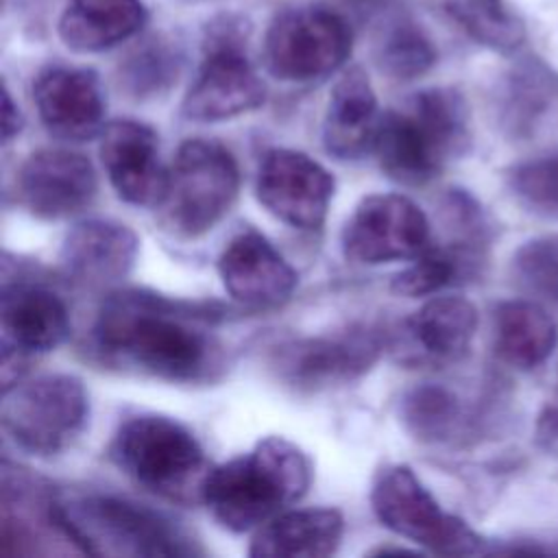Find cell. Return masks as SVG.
Wrapping results in <instances>:
<instances>
[{"instance_id": "cell-5", "label": "cell", "mask_w": 558, "mask_h": 558, "mask_svg": "<svg viewBox=\"0 0 558 558\" xmlns=\"http://www.w3.org/2000/svg\"><path fill=\"white\" fill-rule=\"evenodd\" d=\"M109 458L135 484L177 504L201 499L209 471L198 438L163 414H135L120 423Z\"/></svg>"}, {"instance_id": "cell-25", "label": "cell", "mask_w": 558, "mask_h": 558, "mask_svg": "<svg viewBox=\"0 0 558 558\" xmlns=\"http://www.w3.org/2000/svg\"><path fill=\"white\" fill-rule=\"evenodd\" d=\"M399 418L416 440L445 442L462 423V403L445 386L421 384L401 397Z\"/></svg>"}, {"instance_id": "cell-30", "label": "cell", "mask_w": 558, "mask_h": 558, "mask_svg": "<svg viewBox=\"0 0 558 558\" xmlns=\"http://www.w3.org/2000/svg\"><path fill=\"white\" fill-rule=\"evenodd\" d=\"M512 275L527 292L558 303V235L534 238L519 246Z\"/></svg>"}, {"instance_id": "cell-3", "label": "cell", "mask_w": 558, "mask_h": 558, "mask_svg": "<svg viewBox=\"0 0 558 558\" xmlns=\"http://www.w3.org/2000/svg\"><path fill=\"white\" fill-rule=\"evenodd\" d=\"M469 146L466 109L451 89H423L381 116L375 155L401 185H425Z\"/></svg>"}, {"instance_id": "cell-22", "label": "cell", "mask_w": 558, "mask_h": 558, "mask_svg": "<svg viewBox=\"0 0 558 558\" xmlns=\"http://www.w3.org/2000/svg\"><path fill=\"white\" fill-rule=\"evenodd\" d=\"M344 534V517L336 508L283 510L255 530L253 558H325L336 554Z\"/></svg>"}, {"instance_id": "cell-2", "label": "cell", "mask_w": 558, "mask_h": 558, "mask_svg": "<svg viewBox=\"0 0 558 558\" xmlns=\"http://www.w3.org/2000/svg\"><path fill=\"white\" fill-rule=\"evenodd\" d=\"M307 453L283 436H266L205 475L201 501L231 532H251L296 504L312 486Z\"/></svg>"}, {"instance_id": "cell-32", "label": "cell", "mask_w": 558, "mask_h": 558, "mask_svg": "<svg viewBox=\"0 0 558 558\" xmlns=\"http://www.w3.org/2000/svg\"><path fill=\"white\" fill-rule=\"evenodd\" d=\"M538 434L545 438H558V388L538 418Z\"/></svg>"}, {"instance_id": "cell-11", "label": "cell", "mask_w": 558, "mask_h": 558, "mask_svg": "<svg viewBox=\"0 0 558 558\" xmlns=\"http://www.w3.org/2000/svg\"><path fill=\"white\" fill-rule=\"evenodd\" d=\"M429 244L425 211L403 194L364 196L340 233L342 255L364 266L414 259Z\"/></svg>"}, {"instance_id": "cell-19", "label": "cell", "mask_w": 558, "mask_h": 558, "mask_svg": "<svg viewBox=\"0 0 558 558\" xmlns=\"http://www.w3.org/2000/svg\"><path fill=\"white\" fill-rule=\"evenodd\" d=\"M2 351L20 357L61 347L72 329L70 312L59 294L31 281H4L0 299Z\"/></svg>"}, {"instance_id": "cell-24", "label": "cell", "mask_w": 558, "mask_h": 558, "mask_svg": "<svg viewBox=\"0 0 558 558\" xmlns=\"http://www.w3.org/2000/svg\"><path fill=\"white\" fill-rule=\"evenodd\" d=\"M495 351L519 368H536L554 351L558 329L554 318L532 301H506L495 310Z\"/></svg>"}, {"instance_id": "cell-7", "label": "cell", "mask_w": 558, "mask_h": 558, "mask_svg": "<svg viewBox=\"0 0 558 558\" xmlns=\"http://www.w3.org/2000/svg\"><path fill=\"white\" fill-rule=\"evenodd\" d=\"M89 421V395L74 375H39L4 390L2 427L26 453L57 456Z\"/></svg>"}, {"instance_id": "cell-23", "label": "cell", "mask_w": 558, "mask_h": 558, "mask_svg": "<svg viewBox=\"0 0 558 558\" xmlns=\"http://www.w3.org/2000/svg\"><path fill=\"white\" fill-rule=\"evenodd\" d=\"M144 24L142 0H68L57 31L74 52H102L137 35Z\"/></svg>"}, {"instance_id": "cell-18", "label": "cell", "mask_w": 558, "mask_h": 558, "mask_svg": "<svg viewBox=\"0 0 558 558\" xmlns=\"http://www.w3.org/2000/svg\"><path fill=\"white\" fill-rule=\"evenodd\" d=\"M140 240L118 220L92 218L74 225L59 253L61 270L83 288H107L129 277L135 266Z\"/></svg>"}, {"instance_id": "cell-17", "label": "cell", "mask_w": 558, "mask_h": 558, "mask_svg": "<svg viewBox=\"0 0 558 558\" xmlns=\"http://www.w3.org/2000/svg\"><path fill=\"white\" fill-rule=\"evenodd\" d=\"M33 98L41 124L59 140L87 142L105 129V94L92 70L48 68L37 76Z\"/></svg>"}, {"instance_id": "cell-13", "label": "cell", "mask_w": 558, "mask_h": 558, "mask_svg": "<svg viewBox=\"0 0 558 558\" xmlns=\"http://www.w3.org/2000/svg\"><path fill=\"white\" fill-rule=\"evenodd\" d=\"M255 192L262 207L283 225L316 231L325 225L336 181L310 155L292 148H272L259 163Z\"/></svg>"}, {"instance_id": "cell-1", "label": "cell", "mask_w": 558, "mask_h": 558, "mask_svg": "<svg viewBox=\"0 0 558 558\" xmlns=\"http://www.w3.org/2000/svg\"><path fill=\"white\" fill-rule=\"evenodd\" d=\"M222 307L146 290H120L102 303L92 329L94 355L122 371L172 384L220 377L225 351L209 331Z\"/></svg>"}, {"instance_id": "cell-14", "label": "cell", "mask_w": 558, "mask_h": 558, "mask_svg": "<svg viewBox=\"0 0 558 558\" xmlns=\"http://www.w3.org/2000/svg\"><path fill=\"white\" fill-rule=\"evenodd\" d=\"M98 192L92 161L68 148L31 153L15 174L20 205L39 220H63L87 209Z\"/></svg>"}, {"instance_id": "cell-15", "label": "cell", "mask_w": 558, "mask_h": 558, "mask_svg": "<svg viewBox=\"0 0 558 558\" xmlns=\"http://www.w3.org/2000/svg\"><path fill=\"white\" fill-rule=\"evenodd\" d=\"M100 161L116 194L135 207H157L168 183L157 133L137 120H113L100 131Z\"/></svg>"}, {"instance_id": "cell-28", "label": "cell", "mask_w": 558, "mask_h": 558, "mask_svg": "<svg viewBox=\"0 0 558 558\" xmlns=\"http://www.w3.org/2000/svg\"><path fill=\"white\" fill-rule=\"evenodd\" d=\"M436 61L427 35L412 22L395 24L377 46V65L390 78L412 81L423 76Z\"/></svg>"}, {"instance_id": "cell-29", "label": "cell", "mask_w": 558, "mask_h": 558, "mask_svg": "<svg viewBox=\"0 0 558 558\" xmlns=\"http://www.w3.org/2000/svg\"><path fill=\"white\" fill-rule=\"evenodd\" d=\"M508 187L532 214L558 218V153L514 166L508 172Z\"/></svg>"}, {"instance_id": "cell-27", "label": "cell", "mask_w": 558, "mask_h": 558, "mask_svg": "<svg viewBox=\"0 0 558 558\" xmlns=\"http://www.w3.org/2000/svg\"><path fill=\"white\" fill-rule=\"evenodd\" d=\"M412 264L395 275L390 290L395 294L414 299L429 296L440 288L453 283L473 262L469 255L453 246L429 244L421 255L410 259Z\"/></svg>"}, {"instance_id": "cell-20", "label": "cell", "mask_w": 558, "mask_h": 558, "mask_svg": "<svg viewBox=\"0 0 558 558\" xmlns=\"http://www.w3.org/2000/svg\"><path fill=\"white\" fill-rule=\"evenodd\" d=\"M379 111L373 85L357 65L344 70L336 81L325 120L323 146L338 161H357L375 146Z\"/></svg>"}, {"instance_id": "cell-31", "label": "cell", "mask_w": 558, "mask_h": 558, "mask_svg": "<svg viewBox=\"0 0 558 558\" xmlns=\"http://www.w3.org/2000/svg\"><path fill=\"white\" fill-rule=\"evenodd\" d=\"M22 124H24L22 113H20L17 105L13 102L9 89L4 87V92H2V142L9 144L22 131Z\"/></svg>"}, {"instance_id": "cell-16", "label": "cell", "mask_w": 558, "mask_h": 558, "mask_svg": "<svg viewBox=\"0 0 558 558\" xmlns=\"http://www.w3.org/2000/svg\"><path fill=\"white\" fill-rule=\"evenodd\" d=\"M218 275L227 294L246 307H277L286 303L299 275L290 262L255 229L233 235L218 257Z\"/></svg>"}, {"instance_id": "cell-21", "label": "cell", "mask_w": 558, "mask_h": 558, "mask_svg": "<svg viewBox=\"0 0 558 558\" xmlns=\"http://www.w3.org/2000/svg\"><path fill=\"white\" fill-rule=\"evenodd\" d=\"M475 329V305L451 294L425 301L403 323L410 357L427 364H451L462 360L471 349Z\"/></svg>"}, {"instance_id": "cell-4", "label": "cell", "mask_w": 558, "mask_h": 558, "mask_svg": "<svg viewBox=\"0 0 558 558\" xmlns=\"http://www.w3.org/2000/svg\"><path fill=\"white\" fill-rule=\"evenodd\" d=\"M52 514L65 541L89 556L174 558L198 554L170 519L122 497L54 499Z\"/></svg>"}, {"instance_id": "cell-9", "label": "cell", "mask_w": 558, "mask_h": 558, "mask_svg": "<svg viewBox=\"0 0 558 558\" xmlns=\"http://www.w3.org/2000/svg\"><path fill=\"white\" fill-rule=\"evenodd\" d=\"M351 52V28L325 7L277 13L264 37V63L286 83H310L336 72Z\"/></svg>"}, {"instance_id": "cell-10", "label": "cell", "mask_w": 558, "mask_h": 558, "mask_svg": "<svg viewBox=\"0 0 558 558\" xmlns=\"http://www.w3.org/2000/svg\"><path fill=\"white\" fill-rule=\"evenodd\" d=\"M386 336L371 325L290 340L272 353L277 379L292 392L310 395L362 377L381 355Z\"/></svg>"}, {"instance_id": "cell-12", "label": "cell", "mask_w": 558, "mask_h": 558, "mask_svg": "<svg viewBox=\"0 0 558 558\" xmlns=\"http://www.w3.org/2000/svg\"><path fill=\"white\" fill-rule=\"evenodd\" d=\"M264 100L266 85L233 33L222 31L209 39L181 113L194 122H220L248 113L262 107Z\"/></svg>"}, {"instance_id": "cell-8", "label": "cell", "mask_w": 558, "mask_h": 558, "mask_svg": "<svg viewBox=\"0 0 558 558\" xmlns=\"http://www.w3.org/2000/svg\"><path fill=\"white\" fill-rule=\"evenodd\" d=\"M371 506L384 527L434 554L473 556L486 551V541L462 519L445 512L408 464H388L377 473Z\"/></svg>"}, {"instance_id": "cell-26", "label": "cell", "mask_w": 558, "mask_h": 558, "mask_svg": "<svg viewBox=\"0 0 558 558\" xmlns=\"http://www.w3.org/2000/svg\"><path fill=\"white\" fill-rule=\"evenodd\" d=\"M447 13L482 46L512 52L525 39L519 15L506 0H447Z\"/></svg>"}, {"instance_id": "cell-6", "label": "cell", "mask_w": 558, "mask_h": 558, "mask_svg": "<svg viewBox=\"0 0 558 558\" xmlns=\"http://www.w3.org/2000/svg\"><path fill=\"white\" fill-rule=\"evenodd\" d=\"M240 166L233 153L216 140H187L179 146L159 211L161 227L181 240L211 231L240 194Z\"/></svg>"}]
</instances>
